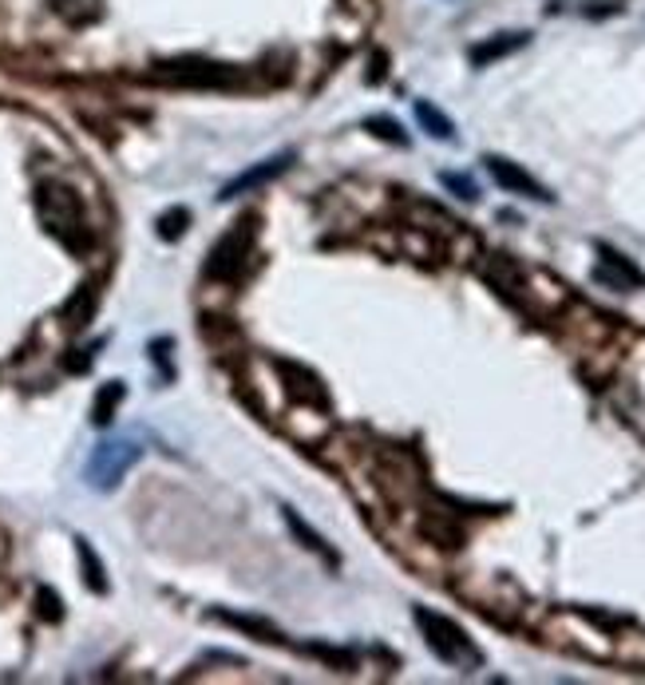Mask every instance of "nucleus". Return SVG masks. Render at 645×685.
<instances>
[{
  "label": "nucleus",
  "instance_id": "nucleus-1",
  "mask_svg": "<svg viewBox=\"0 0 645 685\" xmlns=\"http://www.w3.org/2000/svg\"><path fill=\"white\" fill-rule=\"evenodd\" d=\"M416 626H420V634H424L427 650H432L440 662L456 665V670H476V665H483V654L476 650V642L464 634V626L452 622L447 615H436V610H427V606H416Z\"/></svg>",
  "mask_w": 645,
  "mask_h": 685
},
{
  "label": "nucleus",
  "instance_id": "nucleus-2",
  "mask_svg": "<svg viewBox=\"0 0 645 685\" xmlns=\"http://www.w3.org/2000/svg\"><path fill=\"white\" fill-rule=\"evenodd\" d=\"M36 207H41V222L48 227L52 239H60L64 246H71V250L88 246L84 207L68 187H60V183H44L41 195H36Z\"/></svg>",
  "mask_w": 645,
  "mask_h": 685
},
{
  "label": "nucleus",
  "instance_id": "nucleus-3",
  "mask_svg": "<svg viewBox=\"0 0 645 685\" xmlns=\"http://www.w3.org/2000/svg\"><path fill=\"white\" fill-rule=\"evenodd\" d=\"M140 456H143L140 440L131 437L100 440V444L91 448L88 464H84V479H88L91 491H111V487L123 484V476H127L131 467L140 464Z\"/></svg>",
  "mask_w": 645,
  "mask_h": 685
},
{
  "label": "nucleus",
  "instance_id": "nucleus-4",
  "mask_svg": "<svg viewBox=\"0 0 645 685\" xmlns=\"http://www.w3.org/2000/svg\"><path fill=\"white\" fill-rule=\"evenodd\" d=\"M487 175L507 190V195H523V199H535V202H555V195L535 179V175H526L519 163L503 159V155H487Z\"/></svg>",
  "mask_w": 645,
  "mask_h": 685
},
{
  "label": "nucleus",
  "instance_id": "nucleus-5",
  "mask_svg": "<svg viewBox=\"0 0 645 685\" xmlns=\"http://www.w3.org/2000/svg\"><path fill=\"white\" fill-rule=\"evenodd\" d=\"M594 278L602 281V286L610 289H642L645 286V274L634 266V262L625 258V254H618L614 246H598V269Z\"/></svg>",
  "mask_w": 645,
  "mask_h": 685
},
{
  "label": "nucleus",
  "instance_id": "nucleus-6",
  "mask_svg": "<svg viewBox=\"0 0 645 685\" xmlns=\"http://www.w3.org/2000/svg\"><path fill=\"white\" fill-rule=\"evenodd\" d=\"M249 250V230L242 234V227H234L226 234V239L214 246V254H210V262H207V274L210 278H234L242 269V254Z\"/></svg>",
  "mask_w": 645,
  "mask_h": 685
},
{
  "label": "nucleus",
  "instance_id": "nucleus-7",
  "mask_svg": "<svg viewBox=\"0 0 645 685\" xmlns=\"http://www.w3.org/2000/svg\"><path fill=\"white\" fill-rule=\"evenodd\" d=\"M289 163H293V151H286V155H278V159L258 163V167H249L246 175H238V179H230L226 187H222L219 199H238V195H246V190L262 187L266 179H278L281 170H289Z\"/></svg>",
  "mask_w": 645,
  "mask_h": 685
},
{
  "label": "nucleus",
  "instance_id": "nucleus-8",
  "mask_svg": "<svg viewBox=\"0 0 645 685\" xmlns=\"http://www.w3.org/2000/svg\"><path fill=\"white\" fill-rule=\"evenodd\" d=\"M278 368H281V373H289V377H293V385H286V388H289V393H293V397H298V400H309V405H321V408L329 405L325 385H321V380L313 377L309 368L289 365V361H278Z\"/></svg>",
  "mask_w": 645,
  "mask_h": 685
},
{
  "label": "nucleus",
  "instance_id": "nucleus-9",
  "mask_svg": "<svg viewBox=\"0 0 645 685\" xmlns=\"http://www.w3.org/2000/svg\"><path fill=\"white\" fill-rule=\"evenodd\" d=\"M523 44H526V32H503V36H496V41L476 44V48H471V64H476V68H483V64L503 60V56L519 52Z\"/></svg>",
  "mask_w": 645,
  "mask_h": 685
},
{
  "label": "nucleus",
  "instance_id": "nucleus-10",
  "mask_svg": "<svg viewBox=\"0 0 645 685\" xmlns=\"http://www.w3.org/2000/svg\"><path fill=\"white\" fill-rule=\"evenodd\" d=\"M281 511H286L289 531H293V535L301 539V546H309V551H313V555H321V559H325L329 566H337V555L329 551V543H325V539H321L318 531H313V527H309V523H301V516H298V511H293V507H281Z\"/></svg>",
  "mask_w": 645,
  "mask_h": 685
},
{
  "label": "nucleus",
  "instance_id": "nucleus-11",
  "mask_svg": "<svg viewBox=\"0 0 645 685\" xmlns=\"http://www.w3.org/2000/svg\"><path fill=\"white\" fill-rule=\"evenodd\" d=\"M416 120H420V128L432 135V140H456V128H452V120H447L440 108H432V103H424V100L416 103Z\"/></svg>",
  "mask_w": 645,
  "mask_h": 685
},
{
  "label": "nucleus",
  "instance_id": "nucleus-12",
  "mask_svg": "<svg viewBox=\"0 0 645 685\" xmlns=\"http://www.w3.org/2000/svg\"><path fill=\"white\" fill-rule=\"evenodd\" d=\"M76 551H80L84 578H88V586L96 590V595H108V575H103V563L96 559V551H91L88 539H76Z\"/></svg>",
  "mask_w": 645,
  "mask_h": 685
},
{
  "label": "nucleus",
  "instance_id": "nucleus-13",
  "mask_svg": "<svg viewBox=\"0 0 645 685\" xmlns=\"http://www.w3.org/2000/svg\"><path fill=\"white\" fill-rule=\"evenodd\" d=\"M424 535L432 539V543H440V546H464V531L447 523L444 511H432V516L424 519Z\"/></svg>",
  "mask_w": 645,
  "mask_h": 685
},
{
  "label": "nucleus",
  "instance_id": "nucleus-14",
  "mask_svg": "<svg viewBox=\"0 0 645 685\" xmlns=\"http://www.w3.org/2000/svg\"><path fill=\"white\" fill-rule=\"evenodd\" d=\"M120 400H123V385L120 380H111V385H103L100 388V397H96V408H91V420L96 424H111V417H115V408H120Z\"/></svg>",
  "mask_w": 645,
  "mask_h": 685
},
{
  "label": "nucleus",
  "instance_id": "nucleus-15",
  "mask_svg": "<svg viewBox=\"0 0 645 685\" xmlns=\"http://www.w3.org/2000/svg\"><path fill=\"white\" fill-rule=\"evenodd\" d=\"M222 622L238 626V630H246V634H254L258 642H281V634L274 630L269 622H262V618H249V615H219Z\"/></svg>",
  "mask_w": 645,
  "mask_h": 685
},
{
  "label": "nucleus",
  "instance_id": "nucleus-16",
  "mask_svg": "<svg viewBox=\"0 0 645 685\" xmlns=\"http://www.w3.org/2000/svg\"><path fill=\"white\" fill-rule=\"evenodd\" d=\"M187 222H190V210H182V207L167 210V214H163V219H159V239H167V242L182 239V230H187Z\"/></svg>",
  "mask_w": 645,
  "mask_h": 685
},
{
  "label": "nucleus",
  "instance_id": "nucleus-17",
  "mask_svg": "<svg viewBox=\"0 0 645 685\" xmlns=\"http://www.w3.org/2000/svg\"><path fill=\"white\" fill-rule=\"evenodd\" d=\"M36 615H41L44 622H60V618H64L60 595H56V590H48V586H41V590H36Z\"/></svg>",
  "mask_w": 645,
  "mask_h": 685
},
{
  "label": "nucleus",
  "instance_id": "nucleus-18",
  "mask_svg": "<svg viewBox=\"0 0 645 685\" xmlns=\"http://www.w3.org/2000/svg\"><path fill=\"white\" fill-rule=\"evenodd\" d=\"M368 131H372V135H380V140H388V143H400V147H408V135L404 131L397 128V123L392 120H385V115H372V120L365 123Z\"/></svg>",
  "mask_w": 645,
  "mask_h": 685
},
{
  "label": "nucleus",
  "instance_id": "nucleus-19",
  "mask_svg": "<svg viewBox=\"0 0 645 685\" xmlns=\"http://www.w3.org/2000/svg\"><path fill=\"white\" fill-rule=\"evenodd\" d=\"M440 183H444L447 190H456V195L464 202H476L479 199V187L471 179H467V175H452V170H447V175H440Z\"/></svg>",
  "mask_w": 645,
  "mask_h": 685
},
{
  "label": "nucleus",
  "instance_id": "nucleus-20",
  "mask_svg": "<svg viewBox=\"0 0 645 685\" xmlns=\"http://www.w3.org/2000/svg\"><path fill=\"white\" fill-rule=\"evenodd\" d=\"M91 306H96V294H80V298L71 301L68 306V318H71V325H88V318H91Z\"/></svg>",
  "mask_w": 645,
  "mask_h": 685
}]
</instances>
